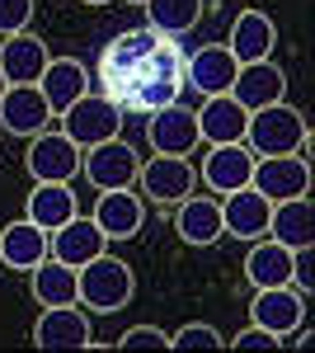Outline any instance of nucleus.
Segmentation results:
<instances>
[{
  "label": "nucleus",
  "mask_w": 315,
  "mask_h": 353,
  "mask_svg": "<svg viewBox=\"0 0 315 353\" xmlns=\"http://www.w3.org/2000/svg\"><path fill=\"white\" fill-rule=\"evenodd\" d=\"M306 292H296L292 283L283 288H254V301H250V321L278 339H287L296 325H306Z\"/></svg>",
  "instance_id": "1a4fd4ad"
},
{
  "label": "nucleus",
  "mask_w": 315,
  "mask_h": 353,
  "mask_svg": "<svg viewBox=\"0 0 315 353\" xmlns=\"http://www.w3.org/2000/svg\"><path fill=\"white\" fill-rule=\"evenodd\" d=\"M33 24V0H0V38Z\"/></svg>",
  "instance_id": "7c9ffc66"
},
{
  "label": "nucleus",
  "mask_w": 315,
  "mask_h": 353,
  "mask_svg": "<svg viewBox=\"0 0 315 353\" xmlns=\"http://www.w3.org/2000/svg\"><path fill=\"white\" fill-rule=\"evenodd\" d=\"M132 297H136V273H132L128 259L104 250L99 259L76 269V301L90 316H118Z\"/></svg>",
  "instance_id": "f03ea898"
},
{
  "label": "nucleus",
  "mask_w": 315,
  "mask_h": 353,
  "mask_svg": "<svg viewBox=\"0 0 315 353\" xmlns=\"http://www.w3.org/2000/svg\"><path fill=\"white\" fill-rule=\"evenodd\" d=\"M38 90H43V99H48V109L57 118V113L71 109L80 94H90V66L80 57H52L48 71L38 76Z\"/></svg>",
  "instance_id": "aec40b11"
},
{
  "label": "nucleus",
  "mask_w": 315,
  "mask_h": 353,
  "mask_svg": "<svg viewBox=\"0 0 315 353\" xmlns=\"http://www.w3.org/2000/svg\"><path fill=\"white\" fill-rule=\"evenodd\" d=\"M268 217H273V203H268L254 184L221 193V231H226L231 241L250 245V241H259V236H268Z\"/></svg>",
  "instance_id": "9d476101"
},
{
  "label": "nucleus",
  "mask_w": 315,
  "mask_h": 353,
  "mask_svg": "<svg viewBox=\"0 0 315 353\" xmlns=\"http://www.w3.org/2000/svg\"><path fill=\"white\" fill-rule=\"evenodd\" d=\"M0 128L10 137H38L43 128H52V109L43 99L38 85H5L0 94Z\"/></svg>",
  "instance_id": "4468645a"
},
{
  "label": "nucleus",
  "mask_w": 315,
  "mask_h": 353,
  "mask_svg": "<svg viewBox=\"0 0 315 353\" xmlns=\"http://www.w3.org/2000/svg\"><path fill=\"white\" fill-rule=\"evenodd\" d=\"M136 189L146 193L156 208H174L179 198H188L198 189V170H193L188 156H151L136 170Z\"/></svg>",
  "instance_id": "0eeeda50"
},
{
  "label": "nucleus",
  "mask_w": 315,
  "mask_h": 353,
  "mask_svg": "<svg viewBox=\"0 0 315 353\" xmlns=\"http://www.w3.org/2000/svg\"><path fill=\"white\" fill-rule=\"evenodd\" d=\"M24 170L33 184H76L80 174V146L61 128H43L38 137H28L24 151Z\"/></svg>",
  "instance_id": "20e7f679"
},
{
  "label": "nucleus",
  "mask_w": 315,
  "mask_h": 353,
  "mask_svg": "<svg viewBox=\"0 0 315 353\" xmlns=\"http://www.w3.org/2000/svg\"><path fill=\"white\" fill-rule=\"evenodd\" d=\"M254 174V151L245 141H226V146H212L203 165H198V184L207 193H231V189H245Z\"/></svg>",
  "instance_id": "ddd939ff"
},
{
  "label": "nucleus",
  "mask_w": 315,
  "mask_h": 353,
  "mask_svg": "<svg viewBox=\"0 0 315 353\" xmlns=\"http://www.w3.org/2000/svg\"><path fill=\"white\" fill-rule=\"evenodd\" d=\"M268 236H273V241H283L287 250L315 245V203H311V193H296V198H283V203H273Z\"/></svg>",
  "instance_id": "a878e982"
},
{
  "label": "nucleus",
  "mask_w": 315,
  "mask_h": 353,
  "mask_svg": "<svg viewBox=\"0 0 315 353\" xmlns=\"http://www.w3.org/2000/svg\"><path fill=\"white\" fill-rule=\"evenodd\" d=\"M80 5H108V0H80Z\"/></svg>",
  "instance_id": "72a5a7b5"
},
{
  "label": "nucleus",
  "mask_w": 315,
  "mask_h": 353,
  "mask_svg": "<svg viewBox=\"0 0 315 353\" xmlns=\"http://www.w3.org/2000/svg\"><path fill=\"white\" fill-rule=\"evenodd\" d=\"M43 254H48V231L43 226H33L28 217H14L0 226V264L10 273H28Z\"/></svg>",
  "instance_id": "5701e85b"
},
{
  "label": "nucleus",
  "mask_w": 315,
  "mask_h": 353,
  "mask_svg": "<svg viewBox=\"0 0 315 353\" xmlns=\"http://www.w3.org/2000/svg\"><path fill=\"white\" fill-rule=\"evenodd\" d=\"M118 349H170V334L160 325H132L118 334Z\"/></svg>",
  "instance_id": "c756f323"
},
{
  "label": "nucleus",
  "mask_w": 315,
  "mask_h": 353,
  "mask_svg": "<svg viewBox=\"0 0 315 353\" xmlns=\"http://www.w3.org/2000/svg\"><path fill=\"white\" fill-rule=\"evenodd\" d=\"M5 85H10V81H5V76H0V94H5Z\"/></svg>",
  "instance_id": "f704fd0d"
},
{
  "label": "nucleus",
  "mask_w": 315,
  "mask_h": 353,
  "mask_svg": "<svg viewBox=\"0 0 315 353\" xmlns=\"http://www.w3.org/2000/svg\"><path fill=\"white\" fill-rule=\"evenodd\" d=\"M108 250V236L99 231V221L94 217H71L66 226H57L52 236H48V254H57L61 264H71V269H80V264H90V259H99Z\"/></svg>",
  "instance_id": "a211bd4d"
},
{
  "label": "nucleus",
  "mask_w": 315,
  "mask_h": 353,
  "mask_svg": "<svg viewBox=\"0 0 315 353\" xmlns=\"http://www.w3.org/2000/svg\"><path fill=\"white\" fill-rule=\"evenodd\" d=\"M48 61H52V52H48V43L33 28H19V33H10L0 43V76L10 85H38Z\"/></svg>",
  "instance_id": "dca6fc26"
},
{
  "label": "nucleus",
  "mask_w": 315,
  "mask_h": 353,
  "mask_svg": "<svg viewBox=\"0 0 315 353\" xmlns=\"http://www.w3.org/2000/svg\"><path fill=\"white\" fill-rule=\"evenodd\" d=\"M128 5H141V0H128Z\"/></svg>",
  "instance_id": "c9c22d12"
},
{
  "label": "nucleus",
  "mask_w": 315,
  "mask_h": 353,
  "mask_svg": "<svg viewBox=\"0 0 315 353\" xmlns=\"http://www.w3.org/2000/svg\"><path fill=\"white\" fill-rule=\"evenodd\" d=\"M136 170H141V151L132 141H123V137L99 141V146H90L80 156V174L99 193L104 189H136Z\"/></svg>",
  "instance_id": "39448f33"
},
{
  "label": "nucleus",
  "mask_w": 315,
  "mask_h": 353,
  "mask_svg": "<svg viewBox=\"0 0 315 353\" xmlns=\"http://www.w3.org/2000/svg\"><path fill=\"white\" fill-rule=\"evenodd\" d=\"M231 94H236L245 109H268V104H278L283 94H287V76H283V66L268 57V61H245L236 71V85H231Z\"/></svg>",
  "instance_id": "4be33fe9"
},
{
  "label": "nucleus",
  "mask_w": 315,
  "mask_h": 353,
  "mask_svg": "<svg viewBox=\"0 0 315 353\" xmlns=\"http://www.w3.org/2000/svg\"><path fill=\"white\" fill-rule=\"evenodd\" d=\"M90 217L99 221V231L108 241H136L141 221H146V198L136 189H104Z\"/></svg>",
  "instance_id": "2eb2a0df"
},
{
  "label": "nucleus",
  "mask_w": 315,
  "mask_h": 353,
  "mask_svg": "<svg viewBox=\"0 0 315 353\" xmlns=\"http://www.w3.org/2000/svg\"><path fill=\"white\" fill-rule=\"evenodd\" d=\"M245 146L254 156H306L311 161V123L306 113L278 99L268 109H254L250 123H245Z\"/></svg>",
  "instance_id": "f257e3e1"
},
{
  "label": "nucleus",
  "mask_w": 315,
  "mask_h": 353,
  "mask_svg": "<svg viewBox=\"0 0 315 353\" xmlns=\"http://www.w3.org/2000/svg\"><path fill=\"white\" fill-rule=\"evenodd\" d=\"M57 118H61V132L71 137L80 151L123 137V104L108 99V94H80L76 104H71L66 113H57Z\"/></svg>",
  "instance_id": "7ed1b4c3"
},
{
  "label": "nucleus",
  "mask_w": 315,
  "mask_h": 353,
  "mask_svg": "<svg viewBox=\"0 0 315 353\" xmlns=\"http://www.w3.org/2000/svg\"><path fill=\"white\" fill-rule=\"evenodd\" d=\"M245 283L250 288H283L292 283V250L273 236H259L245 250Z\"/></svg>",
  "instance_id": "b1692460"
},
{
  "label": "nucleus",
  "mask_w": 315,
  "mask_h": 353,
  "mask_svg": "<svg viewBox=\"0 0 315 353\" xmlns=\"http://www.w3.org/2000/svg\"><path fill=\"white\" fill-rule=\"evenodd\" d=\"M292 288L311 297V288H315V250H311V245L292 250Z\"/></svg>",
  "instance_id": "2f4dec72"
},
{
  "label": "nucleus",
  "mask_w": 315,
  "mask_h": 353,
  "mask_svg": "<svg viewBox=\"0 0 315 353\" xmlns=\"http://www.w3.org/2000/svg\"><path fill=\"white\" fill-rule=\"evenodd\" d=\"M141 10H146L151 33H160V38H184V33H193V28L203 24L207 0H141Z\"/></svg>",
  "instance_id": "cd10ccee"
},
{
  "label": "nucleus",
  "mask_w": 315,
  "mask_h": 353,
  "mask_svg": "<svg viewBox=\"0 0 315 353\" xmlns=\"http://www.w3.org/2000/svg\"><path fill=\"white\" fill-rule=\"evenodd\" d=\"M170 349H221V330L207 321H188L170 334Z\"/></svg>",
  "instance_id": "c85d7f7f"
},
{
  "label": "nucleus",
  "mask_w": 315,
  "mask_h": 353,
  "mask_svg": "<svg viewBox=\"0 0 315 353\" xmlns=\"http://www.w3.org/2000/svg\"><path fill=\"white\" fill-rule=\"evenodd\" d=\"M226 344H231V349H240V353H245V349H283V339H278V334H268V330H259L254 321L240 330V334H231Z\"/></svg>",
  "instance_id": "473e14b6"
},
{
  "label": "nucleus",
  "mask_w": 315,
  "mask_h": 353,
  "mask_svg": "<svg viewBox=\"0 0 315 353\" xmlns=\"http://www.w3.org/2000/svg\"><path fill=\"white\" fill-rule=\"evenodd\" d=\"M250 184H254L268 203L311 193V161H306V156H254Z\"/></svg>",
  "instance_id": "f8f14e48"
},
{
  "label": "nucleus",
  "mask_w": 315,
  "mask_h": 353,
  "mask_svg": "<svg viewBox=\"0 0 315 353\" xmlns=\"http://www.w3.org/2000/svg\"><path fill=\"white\" fill-rule=\"evenodd\" d=\"M198 137L207 146H226V141H245V123H250V109L240 104L236 94H207L198 104Z\"/></svg>",
  "instance_id": "6ab92c4d"
},
{
  "label": "nucleus",
  "mask_w": 315,
  "mask_h": 353,
  "mask_svg": "<svg viewBox=\"0 0 315 353\" xmlns=\"http://www.w3.org/2000/svg\"><path fill=\"white\" fill-rule=\"evenodd\" d=\"M174 236L184 245H193V250H207V245H216L226 231H221V198L216 193H188V198H179L174 203Z\"/></svg>",
  "instance_id": "9b49d317"
},
{
  "label": "nucleus",
  "mask_w": 315,
  "mask_h": 353,
  "mask_svg": "<svg viewBox=\"0 0 315 353\" xmlns=\"http://www.w3.org/2000/svg\"><path fill=\"white\" fill-rule=\"evenodd\" d=\"M226 48H231V57H236L240 66H245V61H268L273 48H278V24H273L263 10L250 5V10H240V14H236Z\"/></svg>",
  "instance_id": "412c9836"
},
{
  "label": "nucleus",
  "mask_w": 315,
  "mask_h": 353,
  "mask_svg": "<svg viewBox=\"0 0 315 353\" xmlns=\"http://www.w3.org/2000/svg\"><path fill=\"white\" fill-rule=\"evenodd\" d=\"M146 141H151V151H156V156H193V151L203 146L193 104L174 99V104L151 109V118H146Z\"/></svg>",
  "instance_id": "423d86ee"
},
{
  "label": "nucleus",
  "mask_w": 315,
  "mask_h": 353,
  "mask_svg": "<svg viewBox=\"0 0 315 353\" xmlns=\"http://www.w3.org/2000/svg\"><path fill=\"white\" fill-rule=\"evenodd\" d=\"M24 278H28V292H33L38 306H71L76 301V269L61 264L57 254H43Z\"/></svg>",
  "instance_id": "bb28decb"
},
{
  "label": "nucleus",
  "mask_w": 315,
  "mask_h": 353,
  "mask_svg": "<svg viewBox=\"0 0 315 353\" xmlns=\"http://www.w3.org/2000/svg\"><path fill=\"white\" fill-rule=\"evenodd\" d=\"M76 212H80V198L71 184H33L24 198V217L33 226H43L48 236H52L57 226H66Z\"/></svg>",
  "instance_id": "393cba45"
},
{
  "label": "nucleus",
  "mask_w": 315,
  "mask_h": 353,
  "mask_svg": "<svg viewBox=\"0 0 315 353\" xmlns=\"http://www.w3.org/2000/svg\"><path fill=\"white\" fill-rule=\"evenodd\" d=\"M33 349H94V330H90V316L80 311V301L43 306V316L33 321Z\"/></svg>",
  "instance_id": "6e6552de"
},
{
  "label": "nucleus",
  "mask_w": 315,
  "mask_h": 353,
  "mask_svg": "<svg viewBox=\"0 0 315 353\" xmlns=\"http://www.w3.org/2000/svg\"><path fill=\"white\" fill-rule=\"evenodd\" d=\"M236 71L240 61L231 57L226 43H207V48H198V52L184 61V81L207 99V94H231V85H236Z\"/></svg>",
  "instance_id": "f3484780"
}]
</instances>
